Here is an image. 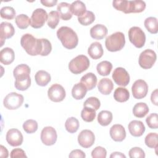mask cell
Here are the masks:
<instances>
[{
    "label": "cell",
    "instance_id": "obj_1",
    "mask_svg": "<svg viewBox=\"0 0 158 158\" xmlns=\"http://www.w3.org/2000/svg\"><path fill=\"white\" fill-rule=\"evenodd\" d=\"M20 44L26 52L30 56L41 55L43 51L42 39L36 38L29 33H26L21 37Z\"/></svg>",
    "mask_w": 158,
    "mask_h": 158
},
{
    "label": "cell",
    "instance_id": "obj_2",
    "mask_svg": "<svg viewBox=\"0 0 158 158\" xmlns=\"http://www.w3.org/2000/svg\"><path fill=\"white\" fill-rule=\"evenodd\" d=\"M57 36L64 48L72 49L77 47L78 38L74 30L69 27H61L57 31Z\"/></svg>",
    "mask_w": 158,
    "mask_h": 158
},
{
    "label": "cell",
    "instance_id": "obj_3",
    "mask_svg": "<svg viewBox=\"0 0 158 158\" xmlns=\"http://www.w3.org/2000/svg\"><path fill=\"white\" fill-rule=\"evenodd\" d=\"M125 38L122 32L117 31L108 36L105 41L107 49L110 52L120 51L125 46Z\"/></svg>",
    "mask_w": 158,
    "mask_h": 158
},
{
    "label": "cell",
    "instance_id": "obj_4",
    "mask_svg": "<svg viewBox=\"0 0 158 158\" xmlns=\"http://www.w3.org/2000/svg\"><path fill=\"white\" fill-rule=\"evenodd\" d=\"M89 67V59L85 55H78L72 59L69 64L70 71L74 74H80Z\"/></svg>",
    "mask_w": 158,
    "mask_h": 158
},
{
    "label": "cell",
    "instance_id": "obj_5",
    "mask_svg": "<svg viewBox=\"0 0 158 158\" xmlns=\"http://www.w3.org/2000/svg\"><path fill=\"white\" fill-rule=\"evenodd\" d=\"M128 38L130 41L138 48L144 46L146 42V35L144 32L138 27H133L128 31Z\"/></svg>",
    "mask_w": 158,
    "mask_h": 158
},
{
    "label": "cell",
    "instance_id": "obj_6",
    "mask_svg": "<svg viewBox=\"0 0 158 158\" xmlns=\"http://www.w3.org/2000/svg\"><path fill=\"white\" fill-rule=\"evenodd\" d=\"M23 96L15 92L9 93L3 100L4 106L9 110H15L19 108L23 102Z\"/></svg>",
    "mask_w": 158,
    "mask_h": 158
},
{
    "label": "cell",
    "instance_id": "obj_7",
    "mask_svg": "<svg viewBox=\"0 0 158 158\" xmlns=\"http://www.w3.org/2000/svg\"><path fill=\"white\" fill-rule=\"evenodd\" d=\"M157 56L156 52L151 49L143 51L139 57V64L144 69H151L156 61Z\"/></svg>",
    "mask_w": 158,
    "mask_h": 158
},
{
    "label": "cell",
    "instance_id": "obj_8",
    "mask_svg": "<svg viewBox=\"0 0 158 158\" xmlns=\"http://www.w3.org/2000/svg\"><path fill=\"white\" fill-rule=\"evenodd\" d=\"M48 15L46 11L42 8H38L35 9L30 18V25L34 28H40L42 27L45 22L48 20Z\"/></svg>",
    "mask_w": 158,
    "mask_h": 158
},
{
    "label": "cell",
    "instance_id": "obj_9",
    "mask_svg": "<svg viewBox=\"0 0 158 158\" xmlns=\"http://www.w3.org/2000/svg\"><path fill=\"white\" fill-rule=\"evenodd\" d=\"M49 99L55 102L62 101L65 98L66 93L64 87L57 83L53 84L48 91Z\"/></svg>",
    "mask_w": 158,
    "mask_h": 158
},
{
    "label": "cell",
    "instance_id": "obj_10",
    "mask_svg": "<svg viewBox=\"0 0 158 158\" xmlns=\"http://www.w3.org/2000/svg\"><path fill=\"white\" fill-rule=\"evenodd\" d=\"M131 91L135 99H143L146 97L148 94V85L143 80H137L132 85Z\"/></svg>",
    "mask_w": 158,
    "mask_h": 158
},
{
    "label": "cell",
    "instance_id": "obj_11",
    "mask_svg": "<svg viewBox=\"0 0 158 158\" xmlns=\"http://www.w3.org/2000/svg\"><path fill=\"white\" fill-rule=\"evenodd\" d=\"M57 135L56 130L52 127H44L41 133V140L46 146H52L57 141Z\"/></svg>",
    "mask_w": 158,
    "mask_h": 158
},
{
    "label": "cell",
    "instance_id": "obj_12",
    "mask_svg": "<svg viewBox=\"0 0 158 158\" xmlns=\"http://www.w3.org/2000/svg\"><path fill=\"white\" fill-rule=\"evenodd\" d=\"M112 77L114 82L119 86H126L130 82V75L128 72L122 67L116 68L114 70Z\"/></svg>",
    "mask_w": 158,
    "mask_h": 158
},
{
    "label": "cell",
    "instance_id": "obj_13",
    "mask_svg": "<svg viewBox=\"0 0 158 158\" xmlns=\"http://www.w3.org/2000/svg\"><path fill=\"white\" fill-rule=\"evenodd\" d=\"M95 141L94 133L89 130H82L78 136V142L79 144L84 148L91 147Z\"/></svg>",
    "mask_w": 158,
    "mask_h": 158
},
{
    "label": "cell",
    "instance_id": "obj_14",
    "mask_svg": "<svg viewBox=\"0 0 158 158\" xmlns=\"http://www.w3.org/2000/svg\"><path fill=\"white\" fill-rule=\"evenodd\" d=\"M6 139L11 146H19L23 143V138L22 133L16 128H11L6 133Z\"/></svg>",
    "mask_w": 158,
    "mask_h": 158
},
{
    "label": "cell",
    "instance_id": "obj_15",
    "mask_svg": "<svg viewBox=\"0 0 158 158\" xmlns=\"http://www.w3.org/2000/svg\"><path fill=\"white\" fill-rule=\"evenodd\" d=\"M15 33V29L12 24L9 22H3L0 25V38L1 41V46H3L6 39L10 38Z\"/></svg>",
    "mask_w": 158,
    "mask_h": 158
},
{
    "label": "cell",
    "instance_id": "obj_16",
    "mask_svg": "<svg viewBox=\"0 0 158 158\" xmlns=\"http://www.w3.org/2000/svg\"><path fill=\"white\" fill-rule=\"evenodd\" d=\"M110 136L111 138L117 142L122 141L126 137V131L120 124H115L110 129Z\"/></svg>",
    "mask_w": 158,
    "mask_h": 158
},
{
    "label": "cell",
    "instance_id": "obj_17",
    "mask_svg": "<svg viewBox=\"0 0 158 158\" xmlns=\"http://www.w3.org/2000/svg\"><path fill=\"white\" fill-rule=\"evenodd\" d=\"M130 133L135 136L139 137L143 135L145 131V127L141 121L134 120L131 121L128 126Z\"/></svg>",
    "mask_w": 158,
    "mask_h": 158
},
{
    "label": "cell",
    "instance_id": "obj_18",
    "mask_svg": "<svg viewBox=\"0 0 158 158\" xmlns=\"http://www.w3.org/2000/svg\"><path fill=\"white\" fill-rule=\"evenodd\" d=\"M88 53L93 59L96 60L100 59L104 54L101 44L97 41L92 43L88 49Z\"/></svg>",
    "mask_w": 158,
    "mask_h": 158
},
{
    "label": "cell",
    "instance_id": "obj_19",
    "mask_svg": "<svg viewBox=\"0 0 158 158\" xmlns=\"http://www.w3.org/2000/svg\"><path fill=\"white\" fill-rule=\"evenodd\" d=\"M107 34V28L102 24H96L90 29V35L95 40H102Z\"/></svg>",
    "mask_w": 158,
    "mask_h": 158
},
{
    "label": "cell",
    "instance_id": "obj_20",
    "mask_svg": "<svg viewBox=\"0 0 158 158\" xmlns=\"http://www.w3.org/2000/svg\"><path fill=\"white\" fill-rule=\"evenodd\" d=\"M15 59V54L12 48H4L0 52V61L2 64L9 65L13 62Z\"/></svg>",
    "mask_w": 158,
    "mask_h": 158
},
{
    "label": "cell",
    "instance_id": "obj_21",
    "mask_svg": "<svg viewBox=\"0 0 158 158\" xmlns=\"http://www.w3.org/2000/svg\"><path fill=\"white\" fill-rule=\"evenodd\" d=\"M57 12L60 17L64 20H69L72 17V14L70 10V4L65 2H60L57 7Z\"/></svg>",
    "mask_w": 158,
    "mask_h": 158
},
{
    "label": "cell",
    "instance_id": "obj_22",
    "mask_svg": "<svg viewBox=\"0 0 158 158\" xmlns=\"http://www.w3.org/2000/svg\"><path fill=\"white\" fill-rule=\"evenodd\" d=\"M98 88L99 91L104 95L109 94L113 88H114V84L111 80L107 78H102L98 84Z\"/></svg>",
    "mask_w": 158,
    "mask_h": 158
},
{
    "label": "cell",
    "instance_id": "obj_23",
    "mask_svg": "<svg viewBox=\"0 0 158 158\" xmlns=\"http://www.w3.org/2000/svg\"><path fill=\"white\" fill-rule=\"evenodd\" d=\"M80 82L86 86L87 90H91L96 87L97 77L93 73L89 72L81 78Z\"/></svg>",
    "mask_w": 158,
    "mask_h": 158
},
{
    "label": "cell",
    "instance_id": "obj_24",
    "mask_svg": "<svg viewBox=\"0 0 158 158\" xmlns=\"http://www.w3.org/2000/svg\"><path fill=\"white\" fill-rule=\"evenodd\" d=\"M51 79L50 74L43 70L38 71L35 75V80L36 84L41 86H46L50 82Z\"/></svg>",
    "mask_w": 158,
    "mask_h": 158
},
{
    "label": "cell",
    "instance_id": "obj_25",
    "mask_svg": "<svg viewBox=\"0 0 158 158\" xmlns=\"http://www.w3.org/2000/svg\"><path fill=\"white\" fill-rule=\"evenodd\" d=\"M87 91L86 86L83 83L81 82L78 83L73 86L72 89V95L73 98L77 100L81 99L85 96Z\"/></svg>",
    "mask_w": 158,
    "mask_h": 158
},
{
    "label": "cell",
    "instance_id": "obj_26",
    "mask_svg": "<svg viewBox=\"0 0 158 158\" xmlns=\"http://www.w3.org/2000/svg\"><path fill=\"white\" fill-rule=\"evenodd\" d=\"M70 10L72 14L80 17L86 11V6L81 1H75L70 4Z\"/></svg>",
    "mask_w": 158,
    "mask_h": 158
},
{
    "label": "cell",
    "instance_id": "obj_27",
    "mask_svg": "<svg viewBox=\"0 0 158 158\" xmlns=\"http://www.w3.org/2000/svg\"><path fill=\"white\" fill-rule=\"evenodd\" d=\"M130 98V93L127 89L123 87H118L114 93V98L119 102H126Z\"/></svg>",
    "mask_w": 158,
    "mask_h": 158
},
{
    "label": "cell",
    "instance_id": "obj_28",
    "mask_svg": "<svg viewBox=\"0 0 158 158\" xmlns=\"http://www.w3.org/2000/svg\"><path fill=\"white\" fill-rule=\"evenodd\" d=\"M149 109L148 105L144 102H139L136 104L133 108V115L138 118L145 117L149 112Z\"/></svg>",
    "mask_w": 158,
    "mask_h": 158
},
{
    "label": "cell",
    "instance_id": "obj_29",
    "mask_svg": "<svg viewBox=\"0 0 158 158\" xmlns=\"http://www.w3.org/2000/svg\"><path fill=\"white\" fill-rule=\"evenodd\" d=\"M112 114L109 110H102L98 115V122L102 126L109 125L112 120Z\"/></svg>",
    "mask_w": 158,
    "mask_h": 158
},
{
    "label": "cell",
    "instance_id": "obj_30",
    "mask_svg": "<svg viewBox=\"0 0 158 158\" xmlns=\"http://www.w3.org/2000/svg\"><path fill=\"white\" fill-rule=\"evenodd\" d=\"M144 27L147 29V30L152 33L156 34L158 31V22L157 19L154 17H149L145 19Z\"/></svg>",
    "mask_w": 158,
    "mask_h": 158
},
{
    "label": "cell",
    "instance_id": "obj_31",
    "mask_svg": "<svg viewBox=\"0 0 158 158\" xmlns=\"http://www.w3.org/2000/svg\"><path fill=\"white\" fill-rule=\"evenodd\" d=\"M112 69V64L107 60L102 61L99 62L96 66L97 72L101 76L109 75L111 72Z\"/></svg>",
    "mask_w": 158,
    "mask_h": 158
},
{
    "label": "cell",
    "instance_id": "obj_32",
    "mask_svg": "<svg viewBox=\"0 0 158 158\" xmlns=\"http://www.w3.org/2000/svg\"><path fill=\"white\" fill-rule=\"evenodd\" d=\"M79 126L80 123L78 120L73 117L68 118L65 123V129L70 133H75L79 128Z\"/></svg>",
    "mask_w": 158,
    "mask_h": 158
},
{
    "label": "cell",
    "instance_id": "obj_33",
    "mask_svg": "<svg viewBox=\"0 0 158 158\" xmlns=\"http://www.w3.org/2000/svg\"><path fill=\"white\" fill-rule=\"evenodd\" d=\"M146 8V3L143 1H130V13H140Z\"/></svg>",
    "mask_w": 158,
    "mask_h": 158
},
{
    "label": "cell",
    "instance_id": "obj_34",
    "mask_svg": "<svg viewBox=\"0 0 158 158\" xmlns=\"http://www.w3.org/2000/svg\"><path fill=\"white\" fill-rule=\"evenodd\" d=\"M96 115V110L88 107H84L81 112V117L82 119L86 122H93Z\"/></svg>",
    "mask_w": 158,
    "mask_h": 158
},
{
    "label": "cell",
    "instance_id": "obj_35",
    "mask_svg": "<svg viewBox=\"0 0 158 158\" xmlns=\"http://www.w3.org/2000/svg\"><path fill=\"white\" fill-rule=\"evenodd\" d=\"M95 20V15L91 11L88 10L81 16L78 17L79 23L84 26H87L91 24Z\"/></svg>",
    "mask_w": 158,
    "mask_h": 158
},
{
    "label": "cell",
    "instance_id": "obj_36",
    "mask_svg": "<svg viewBox=\"0 0 158 158\" xmlns=\"http://www.w3.org/2000/svg\"><path fill=\"white\" fill-rule=\"evenodd\" d=\"M112 6L117 10L122 11L125 14H129L130 1H124V0L113 1Z\"/></svg>",
    "mask_w": 158,
    "mask_h": 158
},
{
    "label": "cell",
    "instance_id": "obj_37",
    "mask_svg": "<svg viewBox=\"0 0 158 158\" xmlns=\"http://www.w3.org/2000/svg\"><path fill=\"white\" fill-rule=\"evenodd\" d=\"M30 23V19L25 14H19L15 17V23L20 29H26Z\"/></svg>",
    "mask_w": 158,
    "mask_h": 158
},
{
    "label": "cell",
    "instance_id": "obj_38",
    "mask_svg": "<svg viewBox=\"0 0 158 158\" xmlns=\"http://www.w3.org/2000/svg\"><path fill=\"white\" fill-rule=\"evenodd\" d=\"M60 15L57 11L52 10L49 12L48 17V25L52 29H55L59 22Z\"/></svg>",
    "mask_w": 158,
    "mask_h": 158
},
{
    "label": "cell",
    "instance_id": "obj_39",
    "mask_svg": "<svg viewBox=\"0 0 158 158\" xmlns=\"http://www.w3.org/2000/svg\"><path fill=\"white\" fill-rule=\"evenodd\" d=\"M158 135L156 133H149L145 137L144 142L146 145L149 148H157Z\"/></svg>",
    "mask_w": 158,
    "mask_h": 158
},
{
    "label": "cell",
    "instance_id": "obj_40",
    "mask_svg": "<svg viewBox=\"0 0 158 158\" xmlns=\"http://www.w3.org/2000/svg\"><path fill=\"white\" fill-rule=\"evenodd\" d=\"M30 68L27 64H22L17 65L13 71V75L15 78L19 76L26 75L30 74Z\"/></svg>",
    "mask_w": 158,
    "mask_h": 158
},
{
    "label": "cell",
    "instance_id": "obj_41",
    "mask_svg": "<svg viewBox=\"0 0 158 158\" xmlns=\"http://www.w3.org/2000/svg\"><path fill=\"white\" fill-rule=\"evenodd\" d=\"M38 123L36 120L29 119L26 120L23 124V130L28 134L33 133L38 130Z\"/></svg>",
    "mask_w": 158,
    "mask_h": 158
},
{
    "label": "cell",
    "instance_id": "obj_42",
    "mask_svg": "<svg viewBox=\"0 0 158 158\" xmlns=\"http://www.w3.org/2000/svg\"><path fill=\"white\" fill-rule=\"evenodd\" d=\"M0 14L2 19L12 20L15 17L16 12L13 7L10 6H4L1 8Z\"/></svg>",
    "mask_w": 158,
    "mask_h": 158
},
{
    "label": "cell",
    "instance_id": "obj_43",
    "mask_svg": "<svg viewBox=\"0 0 158 158\" xmlns=\"http://www.w3.org/2000/svg\"><path fill=\"white\" fill-rule=\"evenodd\" d=\"M15 87L17 89L20 91L27 90L31 85V78L30 77L23 80H15L14 83Z\"/></svg>",
    "mask_w": 158,
    "mask_h": 158
},
{
    "label": "cell",
    "instance_id": "obj_44",
    "mask_svg": "<svg viewBox=\"0 0 158 158\" xmlns=\"http://www.w3.org/2000/svg\"><path fill=\"white\" fill-rule=\"evenodd\" d=\"M101 106V102L99 99L96 97H89L84 102L83 107H88L97 110Z\"/></svg>",
    "mask_w": 158,
    "mask_h": 158
},
{
    "label": "cell",
    "instance_id": "obj_45",
    "mask_svg": "<svg viewBox=\"0 0 158 158\" xmlns=\"http://www.w3.org/2000/svg\"><path fill=\"white\" fill-rule=\"evenodd\" d=\"M148 126L151 129H157L158 127V116L157 114H151L146 119Z\"/></svg>",
    "mask_w": 158,
    "mask_h": 158
},
{
    "label": "cell",
    "instance_id": "obj_46",
    "mask_svg": "<svg viewBox=\"0 0 158 158\" xmlns=\"http://www.w3.org/2000/svg\"><path fill=\"white\" fill-rule=\"evenodd\" d=\"M107 151L105 148L101 146L96 147L91 152V156L93 158H106Z\"/></svg>",
    "mask_w": 158,
    "mask_h": 158
},
{
    "label": "cell",
    "instance_id": "obj_47",
    "mask_svg": "<svg viewBox=\"0 0 158 158\" xmlns=\"http://www.w3.org/2000/svg\"><path fill=\"white\" fill-rule=\"evenodd\" d=\"M129 156L130 158H144L145 157V153L144 151L139 148L135 147L129 151Z\"/></svg>",
    "mask_w": 158,
    "mask_h": 158
},
{
    "label": "cell",
    "instance_id": "obj_48",
    "mask_svg": "<svg viewBox=\"0 0 158 158\" xmlns=\"http://www.w3.org/2000/svg\"><path fill=\"white\" fill-rule=\"evenodd\" d=\"M43 41V51L41 54L42 56H46L51 52L52 50V45L51 42L46 39V38H41Z\"/></svg>",
    "mask_w": 158,
    "mask_h": 158
},
{
    "label": "cell",
    "instance_id": "obj_49",
    "mask_svg": "<svg viewBox=\"0 0 158 158\" xmlns=\"http://www.w3.org/2000/svg\"><path fill=\"white\" fill-rule=\"evenodd\" d=\"M11 158H16V157H27V156L25 154V151L20 148L14 149L10 155Z\"/></svg>",
    "mask_w": 158,
    "mask_h": 158
},
{
    "label": "cell",
    "instance_id": "obj_50",
    "mask_svg": "<svg viewBox=\"0 0 158 158\" xmlns=\"http://www.w3.org/2000/svg\"><path fill=\"white\" fill-rule=\"evenodd\" d=\"M69 157H80V158H85L86 155L83 151L80 149H75L71 151L70 153Z\"/></svg>",
    "mask_w": 158,
    "mask_h": 158
},
{
    "label": "cell",
    "instance_id": "obj_51",
    "mask_svg": "<svg viewBox=\"0 0 158 158\" xmlns=\"http://www.w3.org/2000/svg\"><path fill=\"white\" fill-rule=\"evenodd\" d=\"M57 2V0H41V3L46 7H53L54 6Z\"/></svg>",
    "mask_w": 158,
    "mask_h": 158
},
{
    "label": "cell",
    "instance_id": "obj_52",
    "mask_svg": "<svg viewBox=\"0 0 158 158\" xmlns=\"http://www.w3.org/2000/svg\"><path fill=\"white\" fill-rule=\"evenodd\" d=\"M151 100L152 104L156 106L158 105L157 102V89H156L154 91H152L151 96Z\"/></svg>",
    "mask_w": 158,
    "mask_h": 158
},
{
    "label": "cell",
    "instance_id": "obj_53",
    "mask_svg": "<svg viewBox=\"0 0 158 158\" xmlns=\"http://www.w3.org/2000/svg\"><path fill=\"white\" fill-rule=\"evenodd\" d=\"M1 152H0V157L2 158H6L9 156V152L7 149L2 145H1Z\"/></svg>",
    "mask_w": 158,
    "mask_h": 158
},
{
    "label": "cell",
    "instance_id": "obj_54",
    "mask_svg": "<svg viewBox=\"0 0 158 158\" xmlns=\"http://www.w3.org/2000/svg\"><path fill=\"white\" fill-rule=\"evenodd\" d=\"M110 158H114V157H118V158H125L126 156L119 152H114L113 153L111 154V155L110 156Z\"/></svg>",
    "mask_w": 158,
    "mask_h": 158
}]
</instances>
